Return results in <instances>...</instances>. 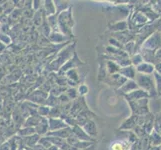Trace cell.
Listing matches in <instances>:
<instances>
[{
	"instance_id": "cell-1",
	"label": "cell",
	"mask_w": 161,
	"mask_h": 150,
	"mask_svg": "<svg viewBox=\"0 0 161 150\" xmlns=\"http://www.w3.org/2000/svg\"><path fill=\"white\" fill-rule=\"evenodd\" d=\"M136 76V82L138 87H140L142 90L147 92L149 96H154L156 95V86H155V80L154 76L151 75H146V74H137Z\"/></svg>"
},
{
	"instance_id": "cell-2",
	"label": "cell",
	"mask_w": 161,
	"mask_h": 150,
	"mask_svg": "<svg viewBox=\"0 0 161 150\" xmlns=\"http://www.w3.org/2000/svg\"><path fill=\"white\" fill-rule=\"evenodd\" d=\"M137 71L141 74H146V75H151L155 72V66L151 63L143 62L140 65L137 66Z\"/></svg>"
},
{
	"instance_id": "cell-3",
	"label": "cell",
	"mask_w": 161,
	"mask_h": 150,
	"mask_svg": "<svg viewBox=\"0 0 161 150\" xmlns=\"http://www.w3.org/2000/svg\"><path fill=\"white\" fill-rule=\"evenodd\" d=\"M128 97L131 100L137 101V100H141V99H147L149 97V94L142 89H138V90H134L133 92H131L128 95Z\"/></svg>"
},
{
	"instance_id": "cell-4",
	"label": "cell",
	"mask_w": 161,
	"mask_h": 150,
	"mask_svg": "<svg viewBox=\"0 0 161 150\" xmlns=\"http://www.w3.org/2000/svg\"><path fill=\"white\" fill-rule=\"evenodd\" d=\"M150 143L152 146H160L161 145V136L157 134L155 131H152V134L150 136Z\"/></svg>"
},
{
	"instance_id": "cell-5",
	"label": "cell",
	"mask_w": 161,
	"mask_h": 150,
	"mask_svg": "<svg viewBox=\"0 0 161 150\" xmlns=\"http://www.w3.org/2000/svg\"><path fill=\"white\" fill-rule=\"evenodd\" d=\"M154 80H155V86H156V91L158 93L161 92V75L157 72H154Z\"/></svg>"
},
{
	"instance_id": "cell-6",
	"label": "cell",
	"mask_w": 161,
	"mask_h": 150,
	"mask_svg": "<svg viewBox=\"0 0 161 150\" xmlns=\"http://www.w3.org/2000/svg\"><path fill=\"white\" fill-rule=\"evenodd\" d=\"M153 126H154L155 132L161 136V116H160V118H157L155 120V122H153Z\"/></svg>"
},
{
	"instance_id": "cell-7",
	"label": "cell",
	"mask_w": 161,
	"mask_h": 150,
	"mask_svg": "<svg viewBox=\"0 0 161 150\" xmlns=\"http://www.w3.org/2000/svg\"><path fill=\"white\" fill-rule=\"evenodd\" d=\"M125 75L129 78H134L135 77V69L133 67H126V72H125Z\"/></svg>"
},
{
	"instance_id": "cell-8",
	"label": "cell",
	"mask_w": 161,
	"mask_h": 150,
	"mask_svg": "<svg viewBox=\"0 0 161 150\" xmlns=\"http://www.w3.org/2000/svg\"><path fill=\"white\" fill-rule=\"evenodd\" d=\"M161 63V48L158 49L154 55V64H159Z\"/></svg>"
},
{
	"instance_id": "cell-9",
	"label": "cell",
	"mask_w": 161,
	"mask_h": 150,
	"mask_svg": "<svg viewBox=\"0 0 161 150\" xmlns=\"http://www.w3.org/2000/svg\"><path fill=\"white\" fill-rule=\"evenodd\" d=\"M133 63L136 64V65H140L141 63H143V58L140 54L136 55V56L133 57Z\"/></svg>"
},
{
	"instance_id": "cell-10",
	"label": "cell",
	"mask_w": 161,
	"mask_h": 150,
	"mask_svg": "<svg viewBox=\"0 0 161 150\" xmlns=\"http://www.w3.org/2000/svg\"><path fill=\"white\" fill-rule=\"evenodd\" d=\"M111 150H124V146L121 143H114L111 146Z\"/></svg>"
},
{
	"instance_id": "cell-11",
	"label": "cell",
	"mask_w": 161,
	"mask_h": 150,
	"mask_svg": "<svg viewBox=\"0 0 161 150\" xmlns=\"http://www.w3.org/2000/svg\"><path fill=\"white\" fill-rule=\"evenodd\" d=\"M154 66H155V72H157L158 74L161 75V63L156 64V65H154Z\"/></svg>"
},
{
	"instance_id": "cell-12",
	"label": "cell",
	"mask_w": 161,
	"mask_h": 150,
	"mask_svg": "<svg viewBox=\"0 0 161 150\" xmlns=\"http://www.w3.org/2000/svg\"><path fill=\"white\" fill-rule=\"evenodd\" d=\"M148 150H161V145L160 146H151L150 148H148Z\"/></svg>"
},
{
	"instance_id": "cell-13",
	"label": "cell",
	"mask_w": 161,
	"mask_h": 150,
	"mask_svg": "<svg viewBox=\"0 0 161 150\" xmlns=\"http://www.w3.org/2000/svg\"><path fill=\"white\" fill-rule=\"evenodd\" d=\"M159 96H161V92H160V93H159Z\"/></svg>"
}]
</instances>
